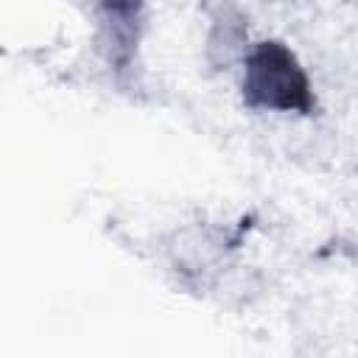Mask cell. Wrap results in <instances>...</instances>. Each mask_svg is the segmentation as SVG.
I'll use <instances>...</instances> for the list:
<instances>
[{"label":"cell","instance_id":"1","mask_svg":"<svg viewBox=\"0 0 358 358\" xmlns=\"http://www.w3.org/2000/svg\"><path fill=\"white\" fill-rule=\"evenodd\" d=\"M243 98L252 106L282 112H310L313 106L305 70L280 42H260L246 53Z\"/></svg>","mask_w":358,"mask_h":358},{"label":"cell","instance_id":"2","mask_svg":"<svg viewBox=\"0 0 358 358\" xmlns=\"http://www.w3.org/2000/svg\"><path fill=\"white\" fill-rule=\"evenodd\" d=\"M140 36V3L137 0H101L98 11V45L109 64H126Z\"/></svg>","mask_w":358,"mask_h":358},{"label":"cell","instance_id":"3","mask_svg":"<svg viewBox=\"0 0 358 358\" xmlns=\"http://www.w3.org/2000/svg\"><path fill=\"white\" fill-rule=\"evenodd\" d=\"M207 34V62L213 67H229L241 56H246V22L238 8L218 6L210 17Z\"/></svg>","mask_w":358,"mask_h":358}]
</instances>
